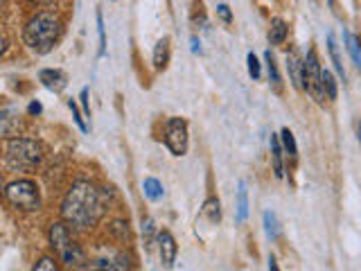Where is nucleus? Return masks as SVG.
Listing matches in <instances>:
<instances>
[{
    "instance_id": "nucleus-28",
    "label": "nucleus",
    "mask_w": 361,
    "mask_h": 271,
    "mask_svg": "<svg viewBox=\"0 0 361 271\" xmlns=\"http://www.w3.org/2000/svg\"><path fill=\"white\" fill-rule=\"evenodd\" d=\"M217 14L221 16L224 23H233V14H231V7L228 5H219L217 7Z\"/></svg>"
},
{
    "instance_id": "nucleus-37",
    "label": "nucleus",
    "mask_w": 361,
    "mask_h": 271,
    "mask_svg": "<svg viewBox=\"0 0 361 271\" xmlns=\"http://www.w3.org/2000/svg\"><path fill=\"white\" fill-rule=\"evenodd\" d=\"M330 3H334V0H330Z\"/></svg>"
},
{
    "instance_id": "nucleus-23",
    "label": "nucleus",
    "mask_w": 361,
    "mask_h": 271,
    "mask_svg": "<svg viewBox=\"0 0 361 271\" xmlns=\"http://www.w3.org/2000/svg\"><path fill=\"white\" fill-rule=\"evenodd\" d=\"M32 271H59V263H56L52 255H43L34 263Z\"/></svg>"
},
{
    "instance_id": "nucleus-36",
    "label": "nucleus",
    "mask_w": 361,
    "mask_h": 271,
    "mask_svg": "<svg viewBox=\"0 0 361 271\" xmlns=\"http://www.w3.org/2000/svg\"><path fill=\"white\" fill-rule=\"evenodd\" d=\"M359 140H361V124H359Z\"/></svg>"
},
{
    "instance_id": "nucleus-17",
    "label": "nucleus",
    "mask_w": 361,
    "mask_h": 271,
    "mask_svg": "<svg viewBox=\"0 0 361 271\" xmlns=\"http://www.w3.org/2000/svg\"><path fill=\"white\" fill-rule=\"evenodd\" d=\"M321 86H323V95L330 102H334L336 95H338V88H336V79H334V75L330 71L321 73Z\"/></svg>"
},
{
    "instance_id": "nucleus-16",
    "label": "nucleus",
    "mask_w": 361,
    "mask_h": 271,
    "mask_svg": "<svg viewBox=\"0 0 361 271\" xmlns=\"http://www.w3.org/2000/svg\"><path fill=\"white\" fill-rule=\"evenodd\" d=\"M343 41H345V48H348V52H350V56H353V61H355V66L361 71V45H359V39L355 37L353 32H343Z\"/></svg>"
},
{
    "instance_id": "nucleus-14",
    "label": "nucleus",
    "mask_w": 361,
    "mask_h": 271,
    "mask_svg": "<svg viewBox=\"0 0 361 271\" xmlns=\"http://www.w3.org/2000/svg\"><path fill=\"white\" fill-rule=\"evenodd\" d=\"M167 64H169V39L163 37L154 48V68L156 71H163Z\"/></svg>"
},
{
    "instance_id": "nucleus-34",
    "label": "nucleus",
    "mask_w": 361,
    "mask_h": 271,
    "mask_svg": "<svg viewBox=\"0 0 361 271\" xmlns=\"http://www.w3.org/2000/svg\"><path fill=\"white\" fill-rule=\"evenodd\" d=\"M30 113H41V104H39V102H32V104H30Z\"/></svg>"
},
{
    "instance_id": "nucleus-12",
    "label": "nucleus",
    "mask_w": 361,
    "mask_h": 271,
    "mask_svg": "<svg viewBox=\"0 0 361 271\" xmlns=\"http://www.w3.org/2000/svg\"><path fill=\"white\" fill-rule=\"evenodd\" d=\"M287 71H289V77H291V84L296 88H302V61L298 59L296 52L287 54Z\"/></svg>"
},
{
    "instance_id": "nucleus-27",
    "label": "nucleus",
    "mask_w": 361,
    "mask_h": 271,
    "mask_svg": "<svg viewBox=\"0 0 361 271\" xmlns=\"http://www.w3.org/2000/svg\"><path fill=\"white\" fill-rule=\"evenodd\" d=\"M68 107H71V111H73V118H75V122L79 124V129H82V131H88L90 127H88V122L82 118V113H79V109H77V104H75V100L68 102Z\"/></svg>"
},
{
    "instance_id": "nucleus-21",
    "label": "nucleus",
    "mask_w": 361,
    "mask_h": 271,
    "mask_svg": "<svg viewBox=\"0 0 361 271\" xmlns=\"http://www.w3.org/2000/svg\"><path fill=\"white\" fill-rule=\"evenodd\" d=\"M248 215V192H246V183L242 181L240 190H237V219L244 222Z\"/></svg>"
},
{
    "instance_id": "nucleus-2",
    "label": "nucleus",
    "mask_w": 361,
    "mask_h": 271,
    "mask_svg": "<svg viewBox=\"0 0 361 271\" xmlns=\"http://www.w3.org/2000/svg\"><path fill=\"white\" fill-rule=\"evenodd\" d=\"M59 34H61L59 18L50 14V11H39V14H34L27 20L23 39H25L30 50H34L37 54H48L54 48V43L59 41Z\"/></svg>"
},
{
    "instance_id": "nucleus-20",
    "label": "nucleus",
    "mask_w": 361,
    "mask_h": 271,
    "mask_svg": "<svg viewBox=\"0 0 361 271\" xmlns=\"http://www.w3.org/2000/svg\"><path fill=\"white\" fill-rule=\"evenodd\" d=\"M142 190H145V195L149 197L152 201H158V199H163V186H161V181L158 179H145L142 181Z\"/></svg>"
},
{
    "instance_id": "nucleus-1",
    "label": "nucleus",
    "mask_w": 361,
    "mask_h": 271,
    "mask_svg": "<svg viewBox=\"0 0 361 271\" xmlns=\"http://www.w3.org/2000/svg\"><path fill=\"white\" fill-rule=\"evenodd\" d=\"M106 212V195L90 181H77L61 201V217L77 231L93 229Z\"/></svg>"
},
{
    "instance_id": "nucleus-35",
    "label": "nucleus",
    "mask_w": 361,
    "mask_h": 271,
    "mask_svg": "<svg viewBox=\"0 0 361 271\" xmlns=\"http://www.w3.org/2000/svg\"><path fill=\"white\" fill-rule=\"evenodd\" d=\"M5 192V188H3V176H0V195Z\"/></svg>"
},
{
    "instance_id": "nucleus-18",
    "label": "nucleus",
    "mask_w": 361,
    "mask_h": 271,
    "mask_svg": "<svg viewBox=\"0 0 361 271\" xmlns=\"http://www.w3.org/2000/svg\"><path fill=\"white\" fill-rule=\"evenodd\" d=\"M203 217H208L210 224H219L221 219V208H219V199L210 197L206 203H203V210H201Z\"/></svg>"
},
{
    "instance_id": "nucleus-29",
    "label": "nucleus",
    "mask_w": 361,
    "mask_h": 271,
    "mask_svg": "<svg viewBox=\"0 0 361 271\" xmlns=\"http://www.w3.org/2000/svg\"><path fill=\"white\" fill-rule=\"evenodd\" d=\"M142 233L147 235V242H152V233H154V222L147 217L145 222H142Z\"/></svg>"
},
{
    "instance_id": "nucleus-24",
    "label": "nucleus",
    "mask_w": 361,
    "mask_h": 271,
    "mask_svg": "<svg viewBox=\"0 0 361 271\" xmlns=\"http://www.w3.org/2000/svg\"><path fill=\"white\" fill-rule=\"evenodd\" d=\"M264 229L269 237H278V217L271 210L264 212Z\"/></svg>"
},
{
    "instance_id": "nucleus-11",
    "label": "nucleus",
    "mask_w": 361,
    "mask_h": 271,
    "mask_svg": "<svg viewBox=\"0 0 361 271\" xmlns=\"http://www.w3.org/2000/svg\"><path fill=\"white\" fill-rule=\"evenodd\" d=\"M271 161H274V172L278 179L285 176V150L280 145V136L271 133Z\"/></svg>"
},
{
    "instance_id": "nucleus-8",
    "label": "nucleus",
    "mask_w": 361,
    "mask_h": 271,
    "mask_svg": "<svg viewBox=\"0 0 361 271\" xmlns=\"http://www.w3.org/2000/svg\"><path fill=\"white\" fill-rule=\"evenodd\" d=\"M131 267H133L131 255L124 251H113L111 255L95 260V269L99 271H129Z\"/></svg>"
},
{
    "instance_id": "nucleus-7",
    "label": "nucleus",
    "mask_w": 361,
    "mask_h": 271,
    "mask_svg": "<svg viewBox=\"0 0 361 271\" xmlns=\"http://www.w3.org/2000/svg\"><path fill=\"white\" fill-rule=\"evenodd\" d=\"M48 240H50V246L56 255H63L68 248H73L77 242L73 240V233H71V226L66 222H54L50 226V233H48Z\"/></svg>"
},
{
    "instance_id": "nucleus-9",
    "label": "nucleus",
    "mask_w": 361,
    "mask_h": 271,
    "mask_svg": "<svg viewBox=\"0 0 361 271\" xmlns=\"http://www.w3.org/2000/svg\"><path fill=\"white\" fill-rule=\"evenodd\" d=\"M158 251H161V263L165 269H172L174 267V260H176V240L174 235L169 231H158Z\"/></svg>"
},
{
    "instance_id": "nucleus-26",
    "label": "nucleus",
    "mask_w": 361,
    "mask_h": 271,
    "mask_svg": "<svg viewBox=\"0 0 361 271\" xmlns=\"http://www.w3.org/2000/svg\"><path fill=\"white\" fill-rule=\"evenodd\" d=\"M246 64H248V75H251L253 79H259V75H262V68H259V61H257V56L253 52H248Z\"/></svg>"
},
{
    "instance_id": "nucleus-5",
    "label": "nucleus",
    "mask_w": 361,
    "mask_h": 271,
    "mask_svg": "<svg viewBox=\"0 0 361 271\" xmlns=\"http://www.w3.org/2000/svg\"><path fill=\"white\" fill-rule=\"evenodd\" d=\"M321 73H323V68L319 64V54H316V50L312 48L307 52V56H305V61H302V88L307 90V93L316 102H319V104H323V102H325L323 86H321Z\"/></svg>"
},
{
    "instance_id": "nucleus-32",
    "label": "nucleus",
    "mask_w": 361,
    "mask_h": 271,
    "mask_svg": "<svg viewBox=\"0 0 361 271\" xmlns=\"http://www.w3.org/2000/svg\"><path fill=\"white\" fill-rule=\"evenodd\" d=\"M192 52H201V43L197 37H192Z\"/></svg>"
},
{
    "instance_id": "nucleus-22",
    "label": "nucleus",
    "mask_w": 361,
    "mask_h": 271,
    "mask_svg": "<svg viewBox=\"0 0 361 271\" xmlns=\"http://www.w3.org/2000/svg\"><path fill=\"white\" fill-rule=\"evenodd\" d=\"M264 61H267V71H269V82L274 86H280V73H278V66H276V59L271 50L264 52Z\"/></svg>"
},
{
    "instance_id": "nucleus-3",
    "label": "nucleus",
    "mask_w": 361,
    "mask_h": 271,
    "mask_svg": "<svg viewBox=\"0 0 361 271\" xmlns=\"http://www.w3.org/2000/svg\"><path fill=\"white\" fill-rule=\"evenodd\" d=\"M5 197L14 208L25 210V212H34L41 208V190L39 186L30 179H18L11 181V183L5 188Z\"/></svg>"
},
{
    "instance_id": "nucleus-25",
    "label": "nucleus",
    "mask_w": 361,
    "mask_h": 271,
    "mask_svg": "<svg viewBox=\"0 0 361 271\" xmlns=\"http://www.w3.org/2000/svg\"><path fill=\"white\" fill-rule=\"evenodd\" d=\"M97 34H99V56H104V52H106V30H104L102 11H97Z\"/></svg>"
},
{
    "instance_id": "nucleus-6",
    "label": "nucleus",
    "mask_w": 361,
    "mask_h": 271,
    "mask_svg": "<svg viewBox=\"0 0 361 271\" xmlns=\"http://www.w3.org/2000/svg\"><path fill=\"white\" fill-rule=\"evenodd\" d=\"M165 145L174 156L188 152V122L183 118H169L165 122Z\"/></svg>"
},
{
    "instance_id": "nucleus-10",
    "label": "nucleus",
    "mask_w": 361,
    "mask_h": 271,
    "mask_svg": "<svg viewBox=\"0 0 361 271\" xmlns=\"http://www.w3.org/2000/svg\"><path fill=\"white\" fill-rule=\"evenodd\" d=\"M39 82L45 86V88H50L54 90V93H59V90L66 88L68 84V79H66V73L63 71H54V68H45V71L39 73Z\"/></svg>"
},
{
    "instance_id": "nucleus-15",
    "label": "nucleus",
    "mask_w": 361,
    "mask_h": 271,
    "mask_svg": "<svg viewBox=\"0 0 361 271\" xmlns=\"http://www.w3.org/2000/svg\"><path fill=\"white\" fill-rule=\"evenodd\" d=\"M327 50H330V56H332V61H334V68H336L338 77H341L343 82H345V68H343V59H341V54H338V45H336L334 34H327Z\"/></svg>"
},
{
    "instance_id": "nucleus-31",
    "label": "nucleus",
    "mask_w": 361,
    "mask_h": 271,
    "mask_svg": "<svg viewBox=\"0 0 361 271\" xmlns=\"http://www.w3.org/2000/svg\"><path fill=\"white\" fill-rule=\"evenodd\" d=\"M269 271H280V267H278V263H276V258H274V255L269 258Z\"/></svg>"
},
{
    "instance_id": "nucleus-13",
    "label": "nucleus",
    "mask_w": 361,
    "mask_h": 271,
    "mask_svg": "<svg viewBox=\"0 0 361 271\" xmlns=\"http://www.w3.org/2000/svg\"><path fill=\"white\" fill-rule=\"evenodd\" d=\"M287 34H289V28L287 23L282 18H274L271 20V28H269V41L274 45H280L287 41Z\"/></svg>"
},
{
    "instance_id": "nucleus-19",
    "label": "nucleus",
    "mask_w": 361,
    "mask_h": 271,
    "mask_svg": "<svg viewBox=\"0 0 361 271\" xmlns=\"http://www.w3.org/2000/svg\"><path fill=\"white\" fill-rule=\"evenodd\" d=\"M280 145L282 150H285V154L289 158H296L298 156V147H296V138H293V133L289 129H282L280 131Z\"/></svg>"
},
{
    "instance_id": "nucleus-33",
    "label": "nucleus",
    "mask_w": 361,
    "mask_h": 271,
    "mask_svg": "<svg viewBox=\"0 0 361 271\" xmlns=\"http://www.w3.org/2000/svg\"><path fill=\"white\" fill-rule=\"evenodd\" d=\"M7 50V41H5V37H3V32H0V54H3Z\"/></svg>"
},
{
    "instance_id": "nucleus-4",
    "label": "nucleus",
    "mask_w": 361,
    "mask_h": 271,
    "mask_svg": "<svg viewBox=\"0 0 361 271\" xmlns=\"http://www.w3.org/2000/svg\"><path fill=\"white\" fill-rule=\"evenodd\" d=\"M41 145L30 138H14L7 143V158L11 165L18 167H34L41 161Z\"/></svg>"
},
{
    "instance_id": "nucleus-30",
    "label": "nucleus",
    "mask_w": 361,
    "mask_h": 271,
    "mask_svg": "<svg viewBox=\"0 0 361 271\" xmlns=\"http://www.w3.org/2000/svg\"><path fill=\"white\" fill-rule=\"evenodd\" d=\"M79 100H82V107H84V116L90 118V107H88V88L82 90V95H79Z\"/></svg>"
}]
</instances>
